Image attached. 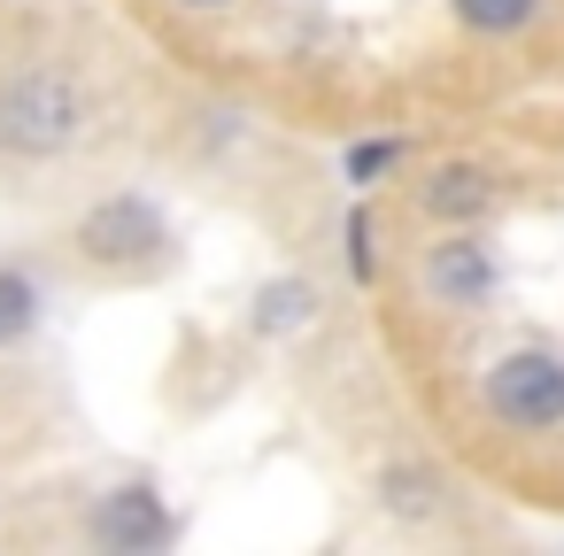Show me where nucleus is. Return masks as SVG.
<instances>
[{
	"label": "nucleus",
	"instance_id": "2",
	"mask_svg": "<svg viewBox=\"0 0 564 556\" xmlns=\"http://www.w3.org/2000/svg\"><path fill=\"white\" fill-rule=\"evenodd\" d=\"M479 417L495 433H556L564 425V348L518 340L479 371Z\"/></svg>",
	"mask_w": 564,
	"mask_h": 556
},
{
	"label": "nucleus",
	"instance_id": "11",
	"mask_svg": "<svg viewBox=\"0 0 564 556\" xmlns=\"http://www.w3.org/2000/svg\"><path fill=\"white\" fill-rule=\"evenodd\" d=\"M402 171V140H356L348 155H340V178L356 186V194H371V186H387Z\"/></svg>",
	"mask_w": 564,
	"mask_h": 556
},
{
	"label": "nucleus",
	"instance_id": "4",
	"mask_svg": "<svg viewBox=\"0 0 564 556\" xmlns=\"http://www.w3.org/2000/svg\"><path fill=\"white\" fill-rule=\"evenodd\" d=\"M417 294L425 309H448V317H479L502 294V263L479 240V225H441V240L417 255Z\"/></svg>",
	"mask_w": 564,
	"mask_h": 556
},
{
	"label": "nucleus",
	"instance_id": "8",
	"mask_svg": "<svg viewBox=\"0 0 564 556\" xmlns=\"http://www.w3.org/2000/svg\"><path fill=\"white\" fill-rule=\"evenodd\" d=\"M302 325H317V286L310 279H263L256 286V302H248V332L256 340H286V332H302Z\"/></svg>",
	"mask_w": 564,
	"mask_h": 556
},
{
	"label": "nucleus",
	"instance_id": "9",
	"mask_svg": "<svg viewBox=\"0 0 564 556\" xmlns=\"http://www.w3.org/2000/svg\"><path fill=\"white\" fill-rule=\"evenodd\" d=\"M541 9H549V0H448V17L471 40H518V32L541 24Z\"/></svg>",
	"mask_w": 564,
	"mask_h": 556
},
{
	"label": "nucleus",
	"instance_id": "6",
	"mask_svg": "<svg viewBox=\"0 0 564 556\" xmlns=\"http://www.w3.org/2000/svg\"><path fill=\"white\" fill-rule=\"evenodd\" d=\"M502 209V178L487 163H433L417 178V217L425 225H479Z\"/></svg>",
	"mask_w": 564,
	"mask_h": 556
},
{
	"label": "nucleus",
	"instance_id": "12",
	"mask_svg": "<svg viewBox=\"0 0 564 556\" xmlns=\"http://www.w3.org/2000/svg\"><path fill=\"white\" fill-rule=\"evenodd\" d=\"M340 240H348V279L371 286V279H379V232H371V209H348Z\"/></svg>",
	"mask_w": 564,
	"mask_h": 556
},
{
	"label": "nucleus",
	"instance_id": "3",
	"mask_svg": "<svg viewBox=\"0 0 564 556\" xmlns=\"http://www.w3.org/2000/svg\"><path fill=\"white\" fill-rule=\"evenodd\" d=\"M78 255L117 271V279H140V271H163L171 263V225L148 194H109L78 217Z\"/></svg>",
	"mask_w": 564,
	"mask_h": 556
},
{
	"label": "nucleus",
	"instance_id": "10",
	"mask_svg": "<svg viewBox=\"0 0 564 556\" xmlns=\"http://www.w3.org/2000/svg\"><path fill=\"white\" fill-rule=\"evenodd\" d=\"M40 325V279L32 271H0V348H17Z\"/></svg>",
	"mask_w": 564,
	"mask_h": 556
},
{
	"label": "nucleus",
	"instance_id": "5",
	"mask_svg": "<svg viewBox=\"0 0 564 556\" xmlns=\"http://www.w3.org/2000/svg\"><path fill=\"white\" fill-rule=\"evenodd\" d=\"M86 533H94L101 548H117V556H148V548H171L178 517H171V502H163L155 479H124V487H109V494L94 502Z\"/></svg>",
	"mask_w": 564,
	"mask_h": 556
},
{
	"label": "nucleus",
	"instance_id": "7",
	"mask_svg": "<svg viewBox=\"0 0 564 556\" xmlns=\"http://www.w3.org/2000/svg\"><path fill=\"white\" fill-rule=\"evenodd\" d=\"M371 494H379V510H387L394 525H433V517H448V479H441L425 456H387V464L371 471Z\"/></svg>",
	"mask_w": 564,
	"mask_h": 556
},
{
	"label": "nucleus",
	"instance_id": "13",
	"mask_svg": "<svg viewBox=\"0 0 564 556\" xmlns=\"http://www.w3.org/2000/svg\"><path fill=\"white\" fill-rule=\"evenodd\" d=\"M171 9H194V17H209V9H232V0H171Z\"/></svg>",
	"mask_w": 564,
	"mask_h": 556
},
{
	"label": "nucleus",
	"instance_id": "1",
	"mask_svg": "<svg viewBox=\"0 0 564 556\" xmlns=\"http://www.w3.org/2000/svg\"><path fill=\"white\" fill-rule=\"evenodd\" d=\"M86 140V86L55 63H24L0 78V155H24V163H47V155H70Z\"/></svg>",
	"mask_w": 564,
	"mask_h": 556
}]
</instances>
